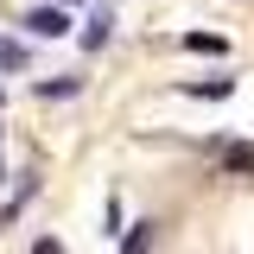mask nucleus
I'll return each mask as SVG.
<instances>
[{"label": "nucleus", "mask_w": 254, "mask_h": 254, "mask_svg": "<svg viewBox=\"0 0 254 254\" xmlns=\"http://www.w3.org/2000/svg\"><path fill=\"white\" fill-rule=\"evenodd\" d=\"M32 254H64V248H58V242H38V248H32Z\"/></svg>", "instance_id": "20e7f679"}, {"label": "nucleus", "mask_w": 254, "mask_h": 254, "mask_svg": "<svg viewBox=\"0 0 254 254\" xmlns=\"http://www.w3.org/2000/svg\"><path fill=\"white\" fill-rule=\"evenodd\" d=\"M222 172L248 178V172H254V146H229V153H222Z\"/></svg>", "instance_id": "f03ea898"}, {"label": "nucleus", "mask_w": 254, "mask_h": 254, "mask_svg": "<svg viewBox=\"0 0 254 254\" xmlns=\"http://www.w3.org/2000/svg\"><path fill=\"white\" fill-rule=\"evenodd\" d=\"M26 26L38 32V38H64V13H58V6H38V13L26 19Z\"/></svg>", "instance_id": "f257e3e1"}, {"label": "nucleus", "mask_w": 254, "mask_h": 254, "mask_svg": "<svg viewBox=\"0 0 254 254\" xmlns=\"http://www.w3.org/2000/svg\"><path fill=\"white\" fill-rule=\"evenodd\" d=\"M146 235H153V222H133V235H127V254H146Z\"/></svg>", "instance_id": "7ed1b4c3"}]
</instances>
